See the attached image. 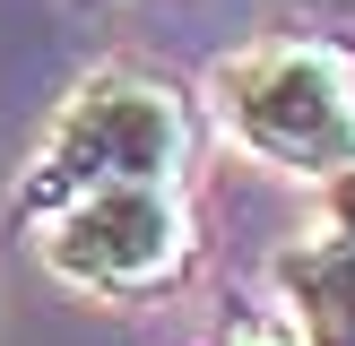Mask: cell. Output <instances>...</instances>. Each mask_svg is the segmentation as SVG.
Returning a JSON list of instances; mask_svg holds the SVG:
<instances>
[{"label":"cell","instance_id":"4","mask_svg":"<svg viewBox=\"0 0 355 346\" xmlns=\"http://www.w3.org/2000/svg\"><path fill=\"white\" fill-rule=\"evenodd\" d=\"M269 286L304 346H355V234L312 225L269 260Z\"/></svg>","mask_w":355,"mask_h":346},{"label":"cell","instance_id":"5","mask_svg":"<svg viewBox=\"0 0 355 346\" xmlns=\"http://www.w3.org/2000/svg\"><path fill=\"white\" fill-rule=\"evenodd\" d=\"M225 346H304V338H295L286 311H269V320H234V329H225Z\"/></svg>","mask_w":355,"mask_h":346},{"label":"cell","instance_id":"3","mask_svg":"<svg viewBox=\"0 0 355 346\" xmlns=\"http://www.w3.org/2000/svg\"><path fill=\"white\" fill-rule=\"evenodd\" d=\"M35 251L87 303H156L200 268V217L182 182H113L35 217Z\"/></svg>","mask_w":355,"mask_h":346},{"label":"cell","instance_id":"1","mask_svg":"<svg viewBox=\"0 0 355 346\" xmlns=\"http://www.w3.org/2000/svg\"><path fill=\"white\" fill-rule=\"evenodd\" d=\"M191 156H200V104L191 86H173L165 69H87L61 95L44 147L26 156V182H17V217H44V208L78 199V190H113V182H182Z\"/></svg>","mask_w":355,"mask_h":346},{"label":"cell","instance_id":"6","mask_svg":"<svg viewBox=\"0 0 355 346\" xmlns=\"http://www.w3.org/2000/svg\"><path fill=\"white\" fill-rule=\"evenodd\" d=\"M321 217L338 225V234H355V165H338V173L321 182Z\"/></svg>","mask_w":355,"mask_h":346},{"label":"cell","instance_id":"7","mask_svg":"<svg viewBox=\"0 0 355 346\" xmlns=\"http://www.w3.org/2000/svg\"><path fill=\"white\" fill-rule=\"evenodd\" d=\"M78 9H96V0H78Z\"/></svg>","mask_w":355,"mask_h":346},{"label":"cell","instance_id":"2","mask_svg":"<svg viewBox=\"0 0 355 346\" xmlns=\"http://www.w3.org/2000/svg\"><path fill=\"white\" fill-rule=\"evenodd\" d=\"M208 113L252 165L329 182L355 165V52L338 35H260L217 61Z\"/></svg>","mask_w":355,"mask_h":346}]
</instances>
